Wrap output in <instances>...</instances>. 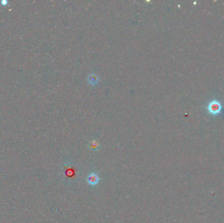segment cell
Returning a JSON list of instances; mask_svg holds the SVG:
<instances>
[{
  "instance_id": "obj_1",
  "label": "cell",
  "mask_w": 224,
  "mask_h": 223,
  "mask_svg": "<svg viewBox=\"0 0 224 223\" xmlns=\"http://www.w3.org/2000/svg\"><path fill=\"white\" fill-rule=\"evenodd\" d=\"M99 180L100 179L98 176L95 173H91V174H89L87 178V181L88 184L91 186H94L98 184Z\"/></svg>"
},
{
  "instance_id": "obj_2",
  "label": "cell",
  "mask_w": 224,
  "mask_h": 223,
  "mask_svg": "<svg viewBox=\"0 0 224 223\" xmlns=\"http://www.w3.org/2000/svg\"><path fill=\"white\" fill-rule=\"evenodd\" d=\"M209 111L213 114H217L220 111V105L216 102H213L209 106Z\"/></svg>"
},
{
  "instance_id": "obj_3",
  "label": "cell",
  "mask_w": 224,
  "mask_h": 223,
  "mask_svg": "<svg viewBox=\"0 0 224 223\" xmlns=\"http://www.w3.org/2000/svg\"><path fill=\"white\" fill-rule=\"evenodd\" d=\"M97 145H98V144L96 143H91V148H93V150L94 149H96L97 148Z\"/></svg>"
}]
</instances>
